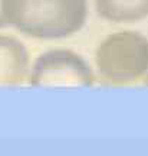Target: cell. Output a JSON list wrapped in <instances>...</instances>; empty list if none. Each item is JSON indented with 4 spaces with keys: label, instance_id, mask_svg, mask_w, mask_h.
Masks as SVG:
<instances>
[{
    "label": "cell",
    "instance_id": "1",
    "mask_svg": "<svg viewBox=\"0 0 148 156\" xmlns=\"http://www.w3.org/2000/svg\"><path fill=\"white\" fill-rule=\"evenodd\" d=\"M13 20L30 34L59 38L75 34L86 19V0H10Z\"/></svg>",
    "mask_w": 148,
    "mask_h": 156
},
{
    "label": "cell",
    "instance_id": "2",
    "mask_svg": "<svg viewBox=\"0 0 148 156\" xmlns=\"http://www.w3.org/2000/svg\"><path fill=\"white\" fill-rule=\"evenodd\" d=\"M96 64L109 83L148 84V41L132 32L114 35L99 46Z\"/></svg>",
    "mask_w": 148,
    "mask_h": 156
},
{
    "label": "cell",
    "instance_id": "3",
    "mask_svg": "<svg viewBox=\"0 0 148 156\" xmlns=\"http://www.w3.org/2000/svg\"><path fill=\"white\" fill-rule=\"evenodd\" d=\"M98 13L114 22H134L148 16V0H96Z\"/></svg>",
    "mask_w": 148,
    "mask_h": 156
}]
</instances>
